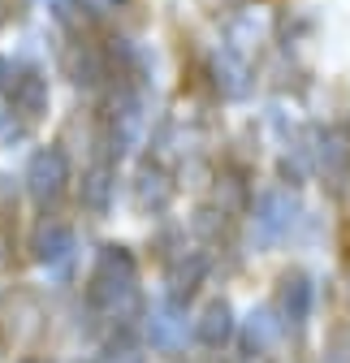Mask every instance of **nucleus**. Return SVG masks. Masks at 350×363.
Returning a JSON list of instances; mask_svg holds the SVG:
<instances>
[{"label":"nucleus","instance_id":"obj_1","mask_svg":"<svg viewBox=\"0 0 350 363\" xmlns=\"http://www.w3.org/2000/svg\"><path fill=\"white\" fill-rule=\"evenodd\" d=\"M69 182V164H65V152L61 147H39L26 164V186L39 203H57L61 191Z\"/></svg>","mask_w":350,"mask_h":363},{"label":"nucleus","instance_id":"obj_2","mask_svg":"<svg viewBox=\"0 0 350 363\" xmlns=\"http://www.w3.org/2000/svg\"><path fill=\"white\" fill-rule=\"evenodd\" d=\"M9 96H13V108L22 113V117H43L48 113V78L43 74H35V69H22V74H13V82L5 86Z\"/></svg>","mask_w":350,"mask_h":363},{"label":"nucleus","instance_id":"obj_3","mask_svg":"<svg viewBox=\"0 0 350 363\" xmlns=\"http://www.w3.org/2000/svg\"><path fill=\"white\" fill-rule=\"evenodd\" d=\"M69 251V230L65 225H39V234H35V255L48 264V259H61Z\"/></svg>","mask_w":350,"mask_h":363},{"label":"nucleus","instance_id":"obj_4","mask_svg":"<svg viewBox=\"0 0 350 363\" xmlns=\"http://www.w3.org/2000/svg\"><path fill=\"white\" fill-rule=\"evenodd\" d=\"M225 329H230V325H225V307H212L208 320H203V337L216 342V337H225Z\"/></svg>","mask_w":350,"mask_h":363},{"label":"nucleus","instance_id":"obj_5","mask_svg":"<svg viewBox=\"0 0 350 363\" xmlns=\"http://www.w3.org/2000/svg\"><path fill=\"white\" fill-rule=\"evenodd\" d=\"M104 191H108V177L104 173L86 177V203H91V208H104Z\"/></svg>","mask_w":350,"mask_h":363},{"label":"nucleus","instance_id":"obj_6","mask_svg":"<svg viewBox=\"0 0 350 363\" xmlns=\"http://www.w3.org/2000/svg\"><path fill=\"white\" fill-rule=\"evenodd\" d=\"M9 18H13V9H9V0H0V26H5Z\"/></svg>","mask_w":350,"mask_h":363},{"label":"nucleus","instance_id":"obj_7","mask_svg":"<svg viewBox=\"0 0 350 363\" xmlns=\"http://www.w3.org/2000/svg\"><path fill=\"white\" fill-rule=\"evenodd\" d=\"M18 363H39V359H18Z\"/></svg>","mask_w":350,"mask_h":363}]
</instances>
